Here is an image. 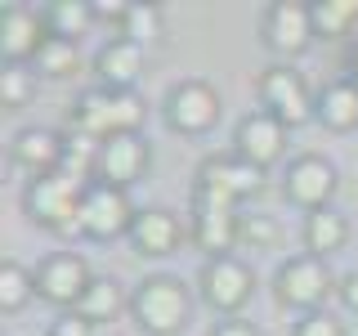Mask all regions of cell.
Segmentation results:
<instances>
[{"mask_svg":"<svg viewBox=\"0 0 358 336\" xmlns=\"http://www.w3.org/2000/svg\"><path fill=\"white\" fill-rule=\"evenodd\" d=\"M143 121H148V104H143L139 90H85L76 94L72 112H67V130L85 134V139L103 144L117 139V134H143Z\"/></svg>","mask_w":358,"mask_h":336,"instance_id":"1","label":"cell"},{"mask_svg":"<svg viewBox=\"0 0 358 336\" xmlns=\"http://www.w3.org/2000/svg\"><path fill=\"white\" fill-rule=\"evenodd\" d=\"M130 318L148 336H179L193 318V291L175 274H148L130 291Z\"/></svg>","mask_w":358,"mask_h":336,"instance_id":"2","label":"cell"},{"mask_svg":"<svg viewBox=\"0 0 358 336\" xmlns=\"http://www.w3.org/2000/svg\"><path fill=\"white\" fill-rule=\"evenodd\" d=\"M85 188H90V179H76L72 171H54L45 179H31V184H22V216L36 229L67 238V233H76V220H81Z\"/></svg>","mask_w":358,"mask_h":336,"instance_id":"3","label":"cell"},{"mask_svg":"<svg viewBox=\"0 0 358 336\" xmlns=\"http://www.w3.org/2000/svg\"><path fill=\"white\" fill-rule=\"evenodd\" d=\"M255 99H260V108L268 117H278L287 130H300L309 126V121H318V94L309 90L305 72H296L291 63H268L260 76H255Z\"/></svg>","mask_w":358,"mask_h":336,"instance_id":"4","label":"cell"},{"mask_svg":"<svg viewBox=\"0 0 358 336\" xmlns=\"http://www.w3.org/2000/svg\"><path fill=\"white\" fill-rule=\"evenodd\" d=\"M341 287L331 278L327 260L318 255H287L282 265L273 269V300L282 309H296V314H313V309H327V296Z\"/></svg>","mask_w":358,"mask_h":336,"instance_id":"5","label":"cell"},{"mask_svg":"<svg viewBox=\"0 0 358 336\" xmlns=\"http://www.w3.org/2000/svg\"><path fill=\"white\" fill-rule=\"evenodd\" d=\"M197 296L206 300L220 318H233L251 305L255 296V269L242 255H210L197 269Z\"/></svg>","mask_w":358,"mask_h":336,"instance_id":"6","label":"cell"},{"mask_svg":"<svg viewBox=\"0 0 358 336\" xmlns=\"http://www.w3.org/2000/svg\"><path fill=\"white\" fill-rule=\"evenodd\" d=\"M220 112H224L220 90L210 85V81H201V76L175 81L171 90H166V99H162V117H166V126H171L175 134H188V139H193V134L215 130Z\"/></svg>","mask_w":358,"mask_h":336,"instance_id":"7","label":"cell"},{"mask_svg":"<svg viewBox=\"0 0 358 336\" xmlns=\"http://www.w3.org/2000/svg\"><path fill=\"white\" fill-rule=\"evenodd\" d=\"M134 202L126 188H112L103 179L85 188V202H81V220H76V233L85 242H117V238H130V224H134Z\"/></svg>","mask_w":358,"mask_h":336,"instance_id":"8","label":"cell"},{"mask_svg":"<svg viewBox=\"0 0 358 336\" xmlns=\"http://www.w3.org/2000/svg\"><path fill=\"white\" fill-rule=\"evenodd\" d=\"M264 175L268 171L242 162L238 153H210L206 162H197L193 193H210V197H224V202H233V206H242V202L264 193Z\"/></svg>","mask_w":358,"mask_h":336,"instance_id":"9","label":"cell"},{"mask_svg":"<svg viewBox=\"0 0 358 336\" xmlns=\"http://www.w3.org/2000/svg\"><path fill=\"white\" fill-rule=\"evenodd\" d=\"M260 41L273 54V63H291L309 50L313 41V14L305 0H273L260 14Z\"/></svg>","mask_w":358,"mask_h":336,"instance_id":"10","label":"cell"},{"mask_svg":"<svg viewBox=\"0 0 358 336\" xmlns=\"http://www.w3.org/2000/svg\"><path fill=\"white\" fill-rule=\"evenodd\" d=\"M31 274H36V296L50 300L59 314L81 305V296L90 291V283L99 278L81 251H50Z\"/></svg>","mask_w":358,"mask_h":336,"instance_id":"11","label":"cell"},{"mask_svg":"<svg viewBox=\"0 0 358 336\" xmlns=\"http://www.w3.org/2000/svg\"><path fill=\"white\" fill-rule=\"evenodd\" d=\"M336 188H341V171H336L327 157H318V153L291 157L287 171H282V197L291 202V206H300L305 216H309V211L331 206Z\"/></svg>","mask_w":358,"mask_h":336,"instance_id":"12","label":"cell"},{"mask_svg":"<svg viewBox=\"0 0 358 336\" xmlns=\"http://www.w3.org/2000/svg\"><path fill=\"white\" fill-rule=\"evenodd\" d=\"M152 171V144L143 134H117V139H103L99 144V166H94V179H103L112 188H130L139 179H148Z\"/></svg>","mask_w":358,"mask_h":336,"instance_id":"13","label":"cell"},{"mask_svg":"<svg viewBox=\"0 0 358 336\" xmlns=\"http://www.w3.org/2000/svg\"><path fill=\"white\" fill-rule=\"evenodd\" d=\"M63 157H67V130L27 126L9 139V166H14L18 175H27V184L63 171Z\"/></svg>","mask_w":358,"mask_h":336,"instance_id":"14","label":"cell"},{"mask_svg":"<svg viewBox=\"0 0 358 336\" xmlns=\"http://www.w3.org/2000/svg\"><path fill=\"white\" fill-rule=\"evenodd\" d=\"M287 134L291 130L278 117H268L264 108H255V112H246L238 126H233V148L229 153H238L242 162L268 171V166H278L287 157Z\"/></svg>","mask_w":358,"mask_h":336,"instance_id":"15","label":"cell"},{"mask_svg":"<svg viewBox=\"0 0 358 336\" xmlns=\"http://www.w3.org/2000/svg\"><path fill=\"white\" fill-rule=\"evenodd\" d=\"M238 224H242V211L224 197H210V193H193V242L210 255H233L238 251Z\"/></svg>","mask_w":358,"mask_h":336,"instance_id":"16","label":"cell"},{"mask_svg":"<svg viewBox=\"0 0 358 336\" xmlns=\"http://www.w3.org/2000/svg\"><path fill=\"white\" fill-rule=\"evenodd\" d=\"M45 36H50V31H45L41 14H31L27 5H0V59L5 63L31 67Z\"/></svg>","mask_w":358,"mask_h":336,"instance_id":"17","label":"cell"},{"mask_svg":"<svg viewBox=\"0 0 358 336\" xmlns=\"http://www.w3.org/2000/svg\"><path fill=\"white\" fill-rule=\"evenodd\" d=\"M130 246L148 260H162V255H175L184 246V224H179L175 211L166 206H143L130 224Z\"/></svg>","mask_w":358,"mask_h":336,"instance_id":"18","label":"cell"},{"mask_svg":"<svg viewBox=\"0 0 358 336\" xmlns=\"http://www.w3.org/2000/svg\"><path fill=\"white\" fill-rule=\"evenodd\" d=\"M94 72H99V85L103 90H134V81L143 72V50L126 36H112L94 54Z\"/></svg>","mask_w":358,"mask_h":336,"instance_id":"19","label":"cell"},{"mask_svg":"<svg viewBox=\"0 0 358 336\" xmlns=\"http://www.w3.org/2000/svg\"><path fill=\"white\" fill-rule=\"evenodd\" d=\"M313 112H318V126L331 130V134L358 130V85L350 81V76H336V81H327V85L318 90V104H313Z\"/></svg>","mask_w":358,"mask_h":336,"instance_id":"20","label":"cell"},{"mask_svg":"<svg viewBox=\"0 0 358 336\" xmlns=\"http://www.w3.org/2000/svg\"><path fill=\"white\" fill-rule=\"evenodd\" d=\"M350 216L336 206H322V211H309L305 216V229H300V238H305V251L318 255V260H327V255H336L345 242H350Z\"/></svg>","mask_w":358,"mask_h":336,"instance_id":"21","label":"cell"},{"mask_svg":"<svg viewBox=\"0 0 358 336\" xmlns=\"http://www.w3.org/2000/svg\"><path fill=\"white\" fill-rule=\"evenodd\" d=\"M76 314H81V318H90L94 328H99V323H112V318H121V314H130V291L121 287L112 274H99L94 283H90V291L81 296Z\"/></svg>","mask_w":358,"mask_h":336,"instance_id":"22","label":"cell"},{"mask_svg":"<svg viewBox=\"0 0 358 336\" xmlns=\"http://www.w3.org/2000/svg\"><path fill=\"white\" fill-rule=\"evenodd\" d=\"M41 22H45V31H50V36L81 41L99 18H94V5H90V0H50V5H45V14H41Z\"/></svg>","mask_w":358,"mask_h":336,"instance_id":"23","label":"cell"},{"mask_svg":"<svg viewBox=\"0 0 358 336\" xmlns=\"http://www.w3.org/2000/svg\"><path fill=\"white\" fill-rule=\"evenodd\" d=\"M76 67H81V50H76V41L63 36H45V45L31 59V72L50 76V81H67V76H76Z\"/></svg>","mask_w":358,"mask_h":336,"instance_id":"24","label":"cell"},{"mask_svg":"<svg viewBox=\"0 0 358 336\" xmlns=\"http://www.w3.org/2000/svg\"><path fill=\"white\" fill-rule=\"evenodd\" d=\"M31 296H36V274L22 260H14V255H5L0 260V309L18 314L31 305Z\"/></svg>","mask_w":358,"mask_h":336,"instance_id":"25","label":"cell"},{"mask_svg":"<svg viewBox=\"0 0 358 336\" xmlns=\"http://www.w3.org/2000/svg\"><path fill=\"white\" fill-rule=\"evenodd\" d=\"M313 36L318 41H336L358 22V0H313Z\"/></svg>","mask_w":358,"mask_h":336,"instance_id":"26","label":"cell"},{"mask_svg":"<svg viewBox=\"0 0 358 336\" xmlns=\"http://www.w3.org/2000/svg\"><path fill=\"white\" fill-rule=\"evenodd\" d=\"M162 27H166V14H162V5H130L126 9V18H121V36L134 41L143 50V45H157L162 41Z\"/></svg>","mask_w":358,"mask_h":336,"instance_id":"27","label":"cell"},{"mask_svg":"<svg viewBox=\"0 0 358 336\" xmlns=\"http://www.w3.org/2000/svg\"><path fill=\"white\" fill-rule=\"evenodd\" d=\"M36 99V72H27L22 63H5L0 67V104L5 112H18Z\"/></svg>","mask_w":358,"mask_h":336,"instance_id":"28","label":"cell"},{"mask_svg":"<svg viewBox=\"0 0 358 336\" xmlns=\"http://www.w3.org/2000/svg\"><path fill=\"white\" fill-rule=\"evenodd\" d=\"M278 242H282V229H278L273 216H260V211L242 216V224H238V246H251V251H273Z\"/></svg>","mask_w":358,"mask_h":336,"instance_id":"29","label":"cell"},{"mask_svg":"<svg viewBox=\"0 0 358 336\" xmlns=\"http://www.w3.org/2000/svg\"><path fill=\"white\" fill-rule=\"evenodd\" d=\"M291 336H350V323L331 309H313V314H300Z\"/></svg>","mask_w":358,"mask_h":336,"instance_id":"30","label":"cell"},{"mask_svg":"<svg viewBox=\"0 0 358 336\" xmlns=\"http://www.w3.org/2000/svg\"><path fill=\"white\" fill-rule=\"evenodd\" d=\"M45 336H94V323L81 318L76 309H63L59 318L50 323V332H45Z\"/></svg>","mask_w":358,"mask_h":336,"instance_id":"31","label":"cell"},{"mask_svg":"<svg viewBox=\"0 0 358 336\" xmlns=\"http://www.w3.org/2000/svg\"><path fill=\"white\" fill-rule=\"evenodd\" d=\"M206 336H260V328H255V323H246L242 314H233V318H220Z\"/></svg>","mask_w":358,"mask_h":336,"instance_id":"32","label":"cell"},{"mask_svg":"<svg viewBox=\"0 0 358 336\" xmlns=\"http://www.w3.org/2000/svg\"><path fill=\"white\" fill-rule=\"evenodd\" d=\"M336 291H341L345 309H350V314H358V269H350V274L341 278V287H336Z\"/></svg>","mask_w":358,"mask_h":336,"instance_id":"33","label":"cell"},{"mask_svg":"<svg viewBox=\"0 0 358 336\" xmlns=\"http://www.w3.org/2000/svg\"><path fill=\"white\" fill-rule=\"evenodd\" d=\"M126 9L130 5H121V0H99V5H94V18L99 22H121V18H126Z\"/></svg>","mask_w":358,"mask_h":336,"instance_id":"34","label":"cell"},{"mask_svg":"<svg viewBox=\"0 0 358 336\" xmlns=\"http://www.w3.org/2000/svg\"><path fill=\"white\" fill-rule=\"evenodd\" d=\"M350 81H354V85H358V41H354V45H350Z\"/></svg>","mask_w":358,"mask_h":336,"instance_id":"35","label":"cell"}]
</instances>
